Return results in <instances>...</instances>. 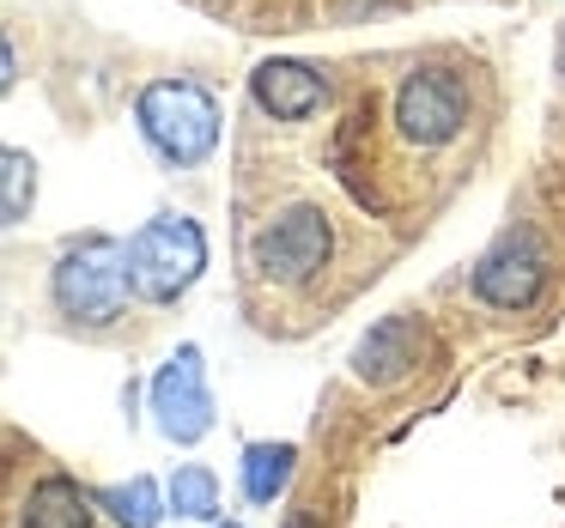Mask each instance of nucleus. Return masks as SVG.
Returning <instances> with one entry per match:
<instances>
[{
    "mask_svg": "<svg viewBox=\"0 0 565 528\" xmlns=\"http://www.w3.org/2000/svg\"><path fill=\"white\" fill-rule=\"evenodd\" d=\"M547 285V249L529 225H511L487 256L475 261V292L492 310H529Z\"/></svg>",
    "mask_w": 565,
    "mask_h": 528,
    "instance_id": "obj_7",
    "label": "nucleus"
},
{
    "mask_svg": "<svg viewBox=\"0 0 565 528\" xmlns=\"http://www.w3.org/2000/svg\"><path fill=\"white\" fill-rule=\"evenodd\" d=\"M152 425L171 443H201L213 431V395H207V365L201 346H177L152 377Z\"/></svg>",
    "mask_w": 565,
    "mask_h": 528,
    "instance_id": "obj_6",
    "label": "nucleus"
},
{
    "mask_svg": "<svg viewBox=\"0 0 565 528\" xmlns=\"http://www.w3.org/2000/svg\"><path fill=\"white\" fill-rule=\"evenodd\" d=\"M559 79H565V37H559Z\"/></svg>",
    "mask_w": 565,
    "mask_h": 528,
    "instance_id": "obj_15",
    "label": "nucleus"
},
{
    "mask_svg": "<svg viewBox=\"0 0 565 528\" xmlns=\"http://www.w3.org/2000/svg\"><path fill=\"white\" fill-rule=\"evenodd\" d=\"M128 292H135V273H128V244H116V237H79V244H67L50 273L55 310L67 322H86V328H104V322L122 316Z\"/></svg>",
    "mask_w": 565,
    "mask_h": 528,
    "instance_id": "obj_2",
    "label": "nucleus"
},
{
    "mask_svg": "<svg viewBox=\"0 0 565 528\" xmlns=\"http://www.w3.org/2000/svg\"><path fill=\"white\" fill-rule=\"evenodd\" d=\"M0 183H7V195H0V213H7V225H25L31 213V188H38V164L25 159V152H7L0 159Z\"/></svg>",
    "mask_w": 565,
    "mask_h": 528,
    "instance_id": "obj_14",
    "label": "nucleus"
},
{
    "mask_svg": "<svg viewBox=\"0 0 565 528\" xmlns=\"http://www.w3.org/2000/svg\"><path fill=\"white\" fill-rule=\"evenodd\" d=\"M419 358H426V322L419 316H383L365 341L353 346V377L371 389H395L402 377H414Z\"/></svg>",
    "mask_w": 565,
    "mask_h": 528,
    "instance_id": "obj_8",
    "label": "nucleus"
},
{
    "mask_svg": "<svg viewBox=\"0 0 565 528\" xmlns=\"http://www.w3.org/2000/svg\"><path fill=\"white\" fill-rule=\"evenodd\" d=\"M334 231L322 219V207H286L274 219H262V231L249 237V261H256L262 280L274 285H305L329 268Z\"/></svg>",
    "mask_w": 565,
    "mask_h": 528,
    "instance_id": "obj_4",
    "label": "nucleus"
},
{
    "mask_svg": "<svg viewBox=\"0 0 565 528\" xmlns=\"http://www.w3.org/2000/svg\"><path fill=\"white\" fill-rule=\"evenodd\" d=\"M19 528H92V498L67 474H50L31 486L25 510H19Z\"/></svg>",
    "mask_w": 565,
    "mask_h": 528,
    "instance_id": "obj_10",
    "label": "nucleus"
},
{
    "mask_svg": "<svg viewBox=\"0 0 565 528\" xmlns=\"http://www.w3.org/2000/svg\"><path fill=\"white\" fill-rule=\"evenodd\" d=\"M468 122V91L450 67H414L395 86V134L419 152H438L462 134Z\"/></svg>",
    "mask_w": 565,
    "mask_h": 528,
    "instance_id": "obj_5",
    "label": "nucleus"
},
{
    "mask_svg": "<svg viewBox=\"0 0 565 528\" xmlns=\"http://www.w3.org/2000/svg\"><path fill=\"white\" fill-rule=\"evenodd\" d=\"M98 504L110 510L116 528H159V486L147 474H135L128 486H104Z\"/></svg>",
    "mask_w": 565,
    "mask_h": 528,
    "instance_id": "obj_13",
    "label": "nucleus"
},
{
    "mask_svg": "<svg viewBox=\"0 0 565 528\" xmlns=\"http://www.w3.org/2000/svg\"><path fill=\"white\" fill-rule=\"evenodd\" d=\"M207 268V237L189 213H159L128 237V273L147 304H177Z\"/></svg>",
    "mask_w": 565,
    "mask_h": 528,
    "instance_id": "obj_3",
    "label": "nucleus"
},
{
    "mask_svg": "<svg viewBox=\"0 0 565 528\" xmlns=\"http://www.w3.org/2000/svg\"><path fill=\"white\" fill-rule=\"evenodd\" d=\"M213 528H237V522H213Z\"/></svg>",
    "mask_w": 565,
    "mask_h": 528,
    "instance_id": "obj_17",
    "label": "nucleus"
},
{
    "mask_svg": "<svg viewBox=\"0 0 565 528\" xmlns=\"http://www.w3.org/2000/svg\"><path fill=\"white\" fill-rule=\"evenodd\" d=\"M292 462H298L292 443H249L244 450V498L274 504L286 492V479H292Z\"/></svg>",
    "mask_w": 565,
    "mask_h": 528,
    "instance_id": "obj_11",
    "label": "nucleus"
},
{
    "mask_svg": "<svg viewBox=\"0 0 565 528\" xmlns=\"http://www.w3.org/2000/svg\"><path fill=\"white\" fill-rule=\"evenodd\" d=\"M135 122L140 140L177 171L213 159V147H220V104L195 79H152L135 104Z\"/></svg>",
    "mask_w": 565,
    "mask_h": 528,
    "instance_id": "obj_1",
    "label": "nucleus"
},
{
    "mask_svg": "<svg viewBox=\"0 0 565 528\" xmlns=\"http://www.w3.org/2000/svg\"><path fill=\"white\" fill-rule=\"evenodd\" d=\"M286 528H310V522H305V516H292V522H286Z\"/></svg>",
    "mask_w": 565,
    "mask_h": 528,
    "instance_id": "obj_16",
    "label": "nucleus"
},
{
    "mask_svg": "<svg viewBox=\"0 0 565 528\" xmlns=\"http://www.w3.org/2000/svg\"><path fill=\"white\" fill-rule=\"evenodd\" d=\"M171 510L189 516V522H213L220 516V474L201 462H183L171 474Z\"/></svg>",
    "mask_w": 565,
    "mask_h": 528,
    "instance_id": "obj_12",
    "label": "nucleus"
},
{
    "mask_svg": "<svg viewBox=\"0 0 565 528\" xmlns=\"http://www.w3.org/2000/svg\"><path fill=\"white\" fill-rule=\"evenodd\" d=\"M249 98H256L262 116L274 122H310V116L329 104V79L305 62H262L249 74Z\"/></svg>",
    "mask_w": 565,
    "mask_h": 528,
    "instance_id": "obj_9",
    "label": "nucleus"
}]
</instances>
